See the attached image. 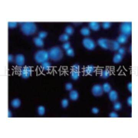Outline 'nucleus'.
I'll list each match as a JSON object with an SVG mask.
<instances>
[{"instance_id":"obj_14","label":"nucleus","mask_w":138,"mask_h":138,"mask_svg":"<svg viewBox=\"0 0 138 138\" xmlns=\"http://www.w3.org/2000/svg\"><path fill=\"white\" fill-rule=\"evenodd\" d=\"M120 47V45L117 41L111 40L110 49L113 51H117Z\"/></svg>"},{"instance_id":"obj_22","label":"nucleus","mask_w":138,"mask_h":138,"mask_svg":"<svg viewBox=\"0 0 138 138\" xmlns=\"http://www.w3.org/2000/svg\"><path fill=\"white\" fill-rule=\"evenodd\" d=\"M111 72L110 71L107 69L102 70L101 73V76L102 78L104 79H107L110 76Z\"/></svg>"},{"instance_id":"obj_30","label":"nucleus","mask_w":138,"mask_h":138,"mask_svg":"<svg viewBox=\"0 0 138 138\" xmlns=\"http://www.w3.org/2000/svg\"><path fill=\"white\" fill-rule=\"evenodd\" d=\"M111 26V24L110 22H105L102 23V26L104 29H107L109 28Z\"/></svg>"},{"instance_id":"obj_33","label":"nucleus","mask_w":138,"mask_h":138,"mask_svg":"<svg viewBox=\"0 0 138 138\" xmlns=\"http://www.w3.org/2000/svg\"><path fill=\"white\" fill-rule=\"evenodd\" d=\"M62 47H63V48L64 50H68V49L70 48V43L69 42H68V41L65 42L63 43V45Z\"/></svg>"},{"instance_id":"obj_12","label":"nucleus","mask_w":138,"mask_h":138,"mask_svg":"<svg viewBox=\"0 0 138 138\" xmlns=\"http://www.w3.org/2000/svg\"><path fill=\"white\" fill-rule=\"evenodd\" d=\"M89 26L90 29L94 31H98L100 28V25L97 22H90L89 24Z\"/></svg>"},{"instance_id":"obj_27","label":"nucleus","mask_w":138,"mask_h":138,"mask_svg":"<svg viewBox=\"0 0 138 138\" xmlns=\"http://www.w3.org/2000/svg\"><path fill=\"white\" fill-rule=\"evenodd\" d=\"M66 55L72 57L74 55V50L71 47L70 48L66 50Z\"/></svg>"},{"instance_id":"obj_15","label":"nucleus","mask_w":138,"mask_h":138,"mask_svg":"<svg viewBox=\"0 0 138 138\" xmlns=\"http://www.w3.org/2000/svg\"><path fill=\"white\" fill-rule=\"evenodd\" d=\"M69 96L72 101H76L79 98V93L76 90H72L70 92Z\"/></svg>"},{"instance_id":"obj_13","label":"nucleus","mask_w":138,"mask_h":138,"mask_svg":"<svg viewBox=\"0 0 138 138\" xmlns=\"http://www.w3.org/2000/svg\"><path fill=\"white\" fill-rule=\"evenodd\" d=\"M127 40H128V36L122 33L118 37L117 41L120 44L126 43Z\"/></svg>"},{"instance_id":"obj_42","label":"nucleus","mask_w":138,"mask_h":138,"mask_svg":"<svg viewBox=\"0 0 138 138\" xmlns=\"http://www.w3.org/2000/svg\"><path fill=\"white\" fill-rule=\"evenodd\" d=\"M12 116V114L11 112L9 110L8 112V117L10 118Z\"/></svg>"},{"instance_id":"obj_35","label":"nucleus","mask_w":138,"mask_h":138,"mask_svg":"<svg viewBox=\"0 0 138 138\" xmlns=\"http://www.w3.org/2000/svg\"><path fill=\"white\" fill-rule=\"evenodd\" d=\"M118 53L122 55H124L125 53V52H126L125 48L123 47H120L118 49Z\"/></svg>"},{"instance_id":"obj_1","label":"nucleus","mask_w":138,"mask_h":138,"mask_svg":"<svg viewBox=\"0 0 138 138\" xmlns=\"http://www.w3.org/2000/svg\"><path fill=\"white\" fill-rule=\"evenodd\" d=\"M37 26L33 22H23L21 26V30L24 34L30 35L34 34L37 30Z\"/></svg>"},{"instance_id":"obj_28","label":"nucleus","mask_w":138,"mask_h":138,"mask_svg":"<svg viewBox=\"0 0 138 138\" xmlns=\"http://www.w3.org/2000/svg\"><path fill=\"white\" fill-rule=\"evenodd\" d=\"M122 107V105L120 102H115L114 104V109L116 111H119V110H120Z\"/></svg>"},{"instance_id":"obj_26","label":"nucleus","mask_w":138,"mask_h":138,"mask_svg":"<svg viewBox=\"0 0 138 138\" xmlns=\"http://www.w3.org/2000/svg\"><path fill=\"white\" fill-rule=\"evenodd\" d=\"M37 111L39 115L40 116H43L45 114V107L43 106H39L38 108Z\"/></svg>"},{"instance_id":"obj_5","label":"nucleus","mask_w":138,"mask_h":138,"mask_svg":"<svg viewBox=\"0 0 138 138\" xmlns=\"http://www.w3.org/2000/svg\"><path fill=\"white\" fill-rule=\"evenodd\" d=\"M82 43L84 46L89 50H93L96 47L95 41L89 38H84L82 41Z\"/></svg>"},{"instance_id":"obj_3","label":"nucleus","mask_w":138,"mask_h":138,"mask_svg":"<svg viewBox=\"0 0 138 138\" xmlns=\"http://www.w3.org/2000/svg\"><path fill=\"white\" fill-rule=\"evenodd\" d=\"M35 59L38 63L42 64L49 58L48 52L45 50H39L35 53Z\"/></svg>"},{"instance_id":"obj_18","label":"nucleus","mask_w":138,"mask_h":138,"mask_svg":"<svg viewBox=\"0 0 138 138\" xmlns=\"http://www.w3.org/2000/svg\"><path fill=\"white\" fill-rule=\"evenodd\" d=\"M41 68L43 70L48 71L51 70L52 66L50 63L48 61H46L41 64Z\"/></svg>"},{"instance_id":"obj_37","label":"nucleus","mask_w":138,"mask_h":138,"mask_svg":"<svg viewBox=\"0 0 138 138\" xmlns=\"http://www.w3.org/2000/svg\"><path fill=\"white\" fill-rule=\"evenodd\" d=\"M109 116L111 118H117L118 116V114L115 112H112L109 114Z\"/></svg>"},{"instance_id":"obj_25","label":"nucleus","mask_w":138,"mask_h":138,"mask_svg":"<svg viewBox=\"0 0 138 138\" xmlns=\"http://www.w3.org/2000/svg\"><path fill=\"white\" fill-rule=\"evenodd\" d=\"M69 39V35L65 33L62 34L60 35L59 37V39L61 41L63 42H66L68 41Z\"/></svg>"},{"instance_id":"obj_23","label":"nucleus","mask_w":138,"mask_h":138,"mask_svg":"<svg viewBox=\"0 0 138 138\" xmlns=\"http://www.w3.org/2000/svg\"><path fill=\"white\" fill-rule=\"evenodd\" d=\"M102 88L104 92H109L111 91V86L109 83H105L104 84Z\"/></svg>"},{"instance_id":"obj_21","label":"nucleus","mask_w":138,"mask_h":138,"mask_svg":"<svg viewBox=\"0 0 138 138\" xmlns=\"http://www.w3.org/2000/svg\"><path fill=\"white\" fill-rule=\"evenodd\" d=\"M71 76L72 79L76 80L78 79L80 76V74L78 71L72 70L71 73Z\"/></svg>"},{"instance_id":"obj_36","label":"nucleus","mask_w":138,"mask_h":138,"mask_svg":"<svg viewBox=\"0 0 138 138\" xmlns=\"http://www.w3.org/2000/svg\"><path fill=\"white\" fill-rule=\"evenodd\" d=\"M80 67L78 64H74L72 66V70L78 71L80 70Z\"/></svg>"},{"instance_id":"obj_4","label":"nucleus","mask_w":138,"mask_h":138,"mask_svg":"<svg viewBox=\"0 0 138 138\" xmlns=\"http://www.w3.org/2000/svg\"><path fill=\"white\" fill-rule=\"evenodd\" d=\"M120 29L122 34L129 36L131 34L132 32V22H125L122 23Z\"/></svg>"},{"instance_id":"obj_6","label":"nucleus","mask_w":138,"mask_h":138,"mask_svg":"<svg viewBox=\"0 0 138 138\" xmlns=\"http://www.w3.org/2000/svg\"><path fill=\"white\" fill-rule=\"evenodd\" d=\"M32 69L28 66L23 67L20 71V75L24 79L28 78L32 75Z\"/></svg>"},{"instance_id":"obj_40","label":"nucleus","mask_w":138,"mask_h":138,"mask_svg":"<svg viewBox=\"0 0 138 138\" xmlns=\"http://www.w3.org/2000/svg\"><path fill=\"white\" fill-rule=\"evenodd\" d=\"M13 59H14V58H13V56L12 55H10V54L8 55V61L9 62L11 63V62L13 61Z\"/></svg>"},{"instance_id":"obj_43","label":"nucleus","mask_w":138,"mask_h":138,"mask_svg":"<svg viewBox=\"0 0 138 138\" xmlns=\"http://www.w3.org/2000/svg\"><path fill=\"white\" fill-rule=\"evenodd\" d=\"M129 52H131V51H132V50H131V46H130L129 49Z\"/></svg>"},{"instance_id":"obj_2","label":"nucleus","mask_w":138,"mask_h":138,"mask_svg":"<svg viewBox=\"0 0 138 138\" xmlns=\"http://www.w3.org/2000/svg\"><path fill=\"white\" fill-rule=\"evenodd\" d=\"M48 52L49 58L53 61H58L63 57V52L60 48L54 46L50 49Z\"/></svg>"},{"instance_id":"obj_19","label":"nucleus","mask_w":138,"mask_h":138,"mask_svg":"<svg viewBox=\"0 0 138 138\" xmlns=\"http://www.w3.org/2000/svg\"><path fill=\"white\" fill-rule=\"evenodd\" d=\"M21 101L19 99L17 98L13 99L11 102L12 106L14 108H17L20 106Z\"/></svg>"},{"instance_id":"obj_41","label":"nucleus","mask_w":138,"mask_h":138,"mask_svg":"<svg viewBox=\"0 0 138 138\" xmlns=\"http://www.w3.org/2000/svg\"><path fill=\"white\" fill-rule=\"evenodd\" d=\"M127 88L130 92H132V83H129L127 84Z\"/></svg>"},{"instance_id":"obj_10","label":"nucleus","mask_w":138,"mask_h":138,"mask_svg":"<svg viewBox=\"0 0 138 138\" xmlns=\"http://www.w3.org/2000/svg\"><path fill=\"white\" fill-rule=\"evenodd\" d=\"M96 68L94 66L92 65H89L84 69V72L85 74H91L96 71Z\"/></svg>"},{"instance_id":"obj_24","label":"nucleus","mask_w":138,"mask_h":138,"mask_svg":"<svg viewBox=\"0 0 138 138\" xmlns=\"http://www.w3.org/2000/svg\"><path fill=\"white\" fill-rule=\"evenodd\" d=\"M74 32V30L72 26H68L66 27L65 29V32L66 34L70 35L73 34Z\"/></svg>"},{"instance_id":"obj_38","label":"nucleus","mask_w":138,"mask_h":138,"mask_svg":"<svg viewBox=\"0 0 138 138\" xmlns=\"http://www.w3.org/2000/svg\"><path fill=\"white\" fill-rule=\"evenodd\" d=\"M92 112L93 114H96L99 113V109L97 107H93V108H92Z\"/></svg>"},{"instance_id":"obj_8","label":"nucleus","mask_w":138,"mask_h":138,"mask_svg":"<svg viewBox=\"0 0 138 138\" xmlns=\"http://www.w3.org/2000/svg\"><path fill=\"white\" fill-rule=\"evenodd\" d=\"M102 86L99 85H95L92 88V92L94 96H100L103 93Z\"/></svg>"},{"instance_id":"obj_34","label":"nucleus","mask_w":138,"mask_h":138,"mask_svg":"<svg viewBox=\"0 0 138 138\" xmlns=\"http://www.w3.org/2000/svg\"><path fill=\"white\" fill-rule=\"evenodd\" d=\"M73 88V85L71 83H68L65 85V88L67 90L71 91Z\"/></svg>"},{"instance_id":"obj_7","label":"nucleus","mask_w":138,"mask_h":138,"mask_svg":"<svg viewBox=\"0 0 138 138\" xmlns=\"http://www.w3.org/2000/svg\"><path fill=\"white\" fill-rule=\"evenodd\" d=\"M111 41L107 39L101 38L98 40V43L100 47L103 49H110Z\"/></svg>"},{"instance_id":"obj_39","label":"nucleus","mask_w":138,"mask_h":138,"mask_svg":"<svg viewBox=\"0 0 138 138\" xmlns=\"http://www.w3.org/2000/svg\"><path fill=\"white\" fill-rule=\"evenodd\" d=\"M127 103L128 105L130 106L132 105V97L131 96H130L127 99Z\"/></svg>"},{"instance_id":"obj_11","label":"nucleus","mask_w":138,"mask_h":138,"mask_svg":"<svg viewBox=\"0 0 138 138\" xmlns=\"http://www.w3.org/2000/svg\"><path fill=\"white\" fill-rule=\"evenodd\" d=\"M109 99L112 102H116L118 99V94L116 91L111 90L109 92Z\"/></svg>"},{"instance_id":"obj_17","label":"nucleus","mask_w":138,"mask_h":138,"mask_svg":"<svg viewBox=\"0 0 138 138\" xmlns=\"http://www.w3.org/2000/svg\"><path fill=\"white\" fill-rule=\"evenodd\" d=\"M33 41L35 45L38 47H42L44 45V42L43 39L39 38L38 37L34 38Z\"/></svg>"},{"instance_id":"obj_29","label":"nucleus","mask_w":138,"mask_h":138,"mask_svg":"<svg viewBox=\"0 0 138 138\" xmlns=\"http://www.w3.org/2000/svg\"><path fill=\"white\" fill-rule=\"evenodd\" d=\"M62 107L65 108L68 107L69 105V101L67 99H64L62 100L61 102Z\"/></svg>"},{"instance_id":"obj_9","label":"nucleus","mask_w":138,"mask_h":138,"mask_svg":"<svg viewBox=\"0 0 138 138\" xmlns=\"http://www.w3.org/2000/svg\"><path fill=\"white\" fill-rule=\"evenodd\" d=\"M15 61L16 65L18 66L21 67L23 66L25 62L24 56L22 54H18L15 56Z\"/></svg>"},{"instance_id":"obj_32","label":"nucleus","mask_w":138,"mask_h":138,"mask_svg":"<svg viewBox=\"0 0 138 138\" xmlns=\"http://www.w3.org/2000/svg\"><path fill=\"white\" fill-rule=\"evenodd\" d=\"M17 23L16 22H8V26L10 28H12L17 26Z\"/></svg>"},{"instance_id":"obj_16","label":"nucleus","mask_w":138,"mask_h":138,"mask_svg":"<svg viewBox=\"0 0 138 138\" xmlns=\"http://www.w3.org/2000/svg\"><path fill=\"white\" fill-rule=\"evenodd\" d=\"M123 58V55L118 53L114 55L113 58V61L115 63H119L122 61Z\"/></svg>"},{"instance_id":"obj_20","label":"nucleus","mask_w":138,"mask_h":138,"mask_svg":"<svg viewBox=\"0 0 138 138\" xmlns=\"http://www.w3.org/2000/svg\"><path fill=\"white\" fill-rule=\"evenodd\" d=\"M81 34L85 36L89 35L91 33V31L89 28L87 27H84L80 30Z\"/></svg>"},{"instance_id":"obj_31","label":"nucleus","mask_w":138,"mask_h":138,"mask_svg":"<svg viewBox=\"0 0 138 138\" xmlns=\"http://www.w3.org/2000/svg\"><path fill=\"white\" fill-rule=\"evenodd\" d=\"M47 33L45 31H41L38 34V37L40 39H44L47 36Z\"/></svg>"}]
</instances>
